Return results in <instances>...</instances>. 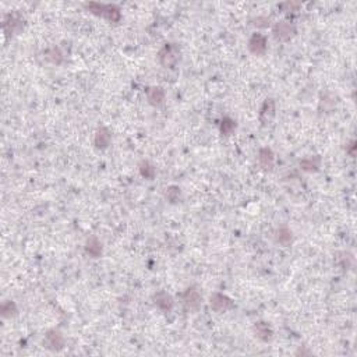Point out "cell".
<instances>
[{
    "label": "cell",
    "instance_id": "1",
    "mask_svg": "<svg viewBox=\"0 0 357 357\" xmlns=\"http://www.w3.org/2000/svg\"><path fill=\"white\" fill-rule=\"evenodd\" d=\"M91 13H94L95 16H99V17H104L112 23H117L120 21L122 18V13H120V9L116 6V4H104V3H95V1H91V3H87L85 4Z\"/></svg>",
    "mask_w": 357,
    "mask_h": 357
},
{
    "label": "cell",
    "instance_id": "2",
    "mask_svg": "<svg viewBox=\"0 0 357 357\" xmlns=\"http://www.w3.org/2000/svg\"><path fill=\"white\" fill-rule=\"evenodd\" d=\"M158 59L165 69H173L180 59V51L174 44H166L158 53Z\"/></svg>",
    "mask_w": 357,
    "mask_h": 357
},
{
    "label": "cell",
    "instance_id": "3",
    "mask_svg": "<svg viewBox=\"0 0 357 357\" xmlns=\"http://www.w3.org/2000/svg\"><path fill=\"white\" fill-rule=\"evenodd\" d=\"M182 300H183L184 307L192 313H197L201 308V304H202V296H201L200 290L195 286L186 289L184 293L182 295Z\"/></svg>",
    "mask_w": 357,
    "mask_h": 357
},
{
    "label": "cell",
    "instance_id": "4",
    "mask_svg": "<svg viewBox=\"0 0 357 357\" xmlns=\"http://www.w3.org/2000/svg\"><path fill=\"white\" fill-rule=\"evenodd\" d=\"M272 34H274V36H275L278 41L286 42V41H289L293 35L296 34V27L293 26L290 21L282 20V21H278V23L274 26V28H272Z\"/></svg>",
    "mask_w": 357,
    "mask_h": 357
},
{
    "label": "cell",
    "instance_id": "5",
    "mask_svg": "<svg viewBox=\"0 0 357 357\" xmlns=\"http://www.w3.org/2000/svg\"><path fill=\"white\" fill-rule=\"evenodd\" d=\"M209 305L215 313H226L232 307H233V302L230 297H227L223 293L215 292L209 297Z\"/></svg>",
    "mask_w": 357,
    "mask_h": 357
},
{
    "label": "cell",
    "instance_id": "6",
    "mask_svg": "<svg viewBox=\"0 0 357 357\" xmlns=\"http://www.w3.org/2000/svg\"><path fill=\"white\" fill-rule=\"evenodd\" d=\"M23 27H24V20L16 13L7 14L4 21H3V28H4V32L7 35L18 34L23 29Z\"/></svg>",
    "mask_w": 357,
    "mask_h": 357
},
{
    "label": "cell",
    "instance_id": "7",
    "mask_svg": "<svg viewBox=\"0 0 357 357\" xmlns=\"http://www.w3.org/2000/svg\"><path fill=\"white\" fill-rule=\"evenodd\" d=\"M267 36L262 34H254L250 41H248V51L255 55V56H261L267 51Z\"/></svg>",
    "mask_w": 357,
    "mask_h": 357
},
{
    "label": "cell",
    "instance_id": "8",
    "mask_svg": "<svg viewBox=\"0 0 357 357\" xmlns=\"http://www.w3.org/2000/svg\"><path fill=\"white\" fill-rule=\"evenodd\" d=\"M45 342L51 350H61L64 348V336L57 330H49L45 335Z\"/></svg>",
    "mask_w": 357,
    "mask_h": 357
},
{
    "label": "cell",
    "instance_id": "9",
    "mask_svg": "<svg viewBox=\"0 0 357 357\" xmlns=\"http://www.w3.org/2000/svg\"><path fill=\"white\" fill-rule=\"evenodd\" d=\"M154 303L157 305L159 310H162L164 313H169L172 311L174 305V300L173 297L170 296L169 293H166L164 290L158 292L154 295Z\"/></svg>",
    "mask_w": 357,
    "mask_h": 357
},
{
    "label": "cell",
    "instance_id": "10",
    "mask_svg": "<svg viewBox=\"0 0 357 357\" xmlns=\"http://www.w3.org/2000/svg\"><path fill=\"white\" fill-rule=\"evenodd\" d=\"M258 164L264 170H272L274 165H275V155L272 152V149L268 147H264L260 149L258 152Z\"/></svg>",
    "mask_w": 357,
    "mask_h": 357
},
{
    "label": "cell",
    "instance_id": "11",
    "mask_svg": "<svg viewBox=\"0 0 357 357\" xmlns=\"http://www.w3.org/2000/svg\"><path fill=\"white\" fill-rule=\"evenodd\" d=\"M110 141H112V134H110V131L108 130L106 127H104V126H101V127L96 130L95 137H94V144H95V147L99 149H106L109 147Z\"/></svg>",
    "mask_w": 357,
    "mask_h": 357
},
{
    "label": "cell",
    "instance_id": "12",
    "mask_svg": "<svg viewBox=\"0 0 357 357\" xmlns=\"http://www.w3.org/2000/svg\"><path fill=\"white\" fill-rule=\"evenodd\" d=\"M275 110H276V108H275V101H274L272 98L265 99V102L262 104L261 109H260V120H261L264 124H267V123L270 122L271 119L275 116Z\"/></svg>",
    "mask_w": 357,
    "mask_h": 357
},
{
    "label": "cell",
    "instance_id": "13",
    "mask_svg": "<svg viewBox=\"0 0 357 357\" xmlns=\"http://www.w3.org/2000/svg\"><path fill=\"white\" fill-rule=\"evenodd\" d=\"M85 253L92 258H99L102 255V244L98 240L96 236L88 237L87 243H85Z\"/></svg>",
    "mask_w": 357,
    "mask_h": 357
},
{
    "label": "cell",
    "instance_id": "14",
    "mask_svg": "<svg viewBox=\"0 0 357 357\" xmlns=\"http://www.w3.org/2000/svg\"><path fill=\"white\" fill-rule=\"evenodd\" d=\"M254 332H255L257 338L264 340V342H268V340H271L274 338V331H272V328H271L268 324L262 323V321L255 324Z\"/></svg>",
    "mask_w": 357,
    "mask_h": 357
},
{
    "label": "cell",
    "instance_id": "15",
    "mask_svg": "<svg viewBox=\"0 0 357 357\" xmlns=\"http://www.w3.org/2000/svg\"><path fill=\"white\" fill-rule=\"evenodd\" d=\"M147 98H148L149 104L154 105V106H159L165 101V91L161 87L149 88L147 91Z\"/></svg>",
    "mask_w": 357,
    "mask_h": 357
},
{
    "label": "cell",
    "instance_id": "16",
    "mask_svg": "<svg viewBox=\"0 0 357 357\" xmlns=\"http://www.w3.org/2000/svg\"><path fill=\"white\" fill-rule=\"evenodd\" d=\"M320 166H321V158L320 157H310L300 161V167L308 173L317 172L320 169Z\"/></svg>",
    "mask_w": 357,
    "mask_h": 357
},
{
    "label": "cell",
    "instance_id": "17",
    "mask_svg": "<svg viewBox=\"0 0 357 357\" xmlns=\"http://www.w3.org/2000/svg\"><path fill=\"white\" fill-rule=\"evenodd\" d=\"M275 239H276V242L280 246H289V244L293 242V233H292V230L289 227L282 226L276 230Z\"/></svg>",
    "mask_w": 357,
    "mask_h": 357
},
{
    "label": "cell",
    "instance_id": "18",
    "mask_svg": "<svg viewBox=\"0 0 357 357\" xmlns=\"http://www.w3.org/2000/svg\"><path fill=\"white\" fill-rule=\"evenodd\" d=\"M139 173L142 177H145V179H149V180H152L154 177H155V173H157V169H155V166L152 165L149 161H141L139 162Z\"/></svg>",
    "mask_w": 357,
    "mask_h": 357
},
{
    "label": "cell",
    "instance_id": "19",
    "mask_svg": "<svg viewBox=\"0 0 357 357\" xmlns=\"http://www.w3.org/2000/svg\"><path fill=\"white\" fill-rule=\"evenodd\" d=\"M0 313L3 318H11L17 314V305L13 300H6L0 307Z\"/></svg>",
    "mask_w": 357,
    "mask_h": 357
},
{
    "label": "cell",
    "instance_id": "20",
    "mask_svg": "<svg viewBox=\"0 0 357 357\" xmlns=\"http://www.w3.org/2000/svg\"><path fill=\"white\" fill-rule=\"evenodd\" d=\"M219 130H220V134H223V136H230L236 130V122L230 117H223L219 124Z\"/></svg>",
    "mask_w": 357,
    "mask_h": 357
},
{
    "label": "cell",
    "instance_id": "21",
    "mask_svg": "<svg viewBox=\"0 0 357 357\" xmlns=\"http://www.w3.org/2000/svg\"><path fill=\"white\" fill-rule=\"evenodd\" d=\"M45 55H46V59L53 64H61V61H63V53L57 46H53L51 49H48Z\"/></svg>",
    "mask_w": 357,
    "mask_h": 357
},
{
    "label": "cell",
    "instance_id": "22",
    "mask_svg": "<svg viewBox=\"0 0 357 357\" xmlns=\"http://www.w3.org/2000/svg\"><path fill=\"white\" fill-rule=\"evenodd\" d=\"M180 197V189L177 186H169L166 189V198L170 202H176Z\"/></svg>",
    "mask_w": 357,
    "mask_h": 357
},
{
    "label": "cell",
    "instance_id": "23",
    "mask_svg": "<svg viewBox=\"0 0 357 357\" xmlns=\"http://www.w3.org/2000/svg\"><path fill=\"white\" fill-rule=\"evenodd\" d=\"M270 23L271 20L268 17H265V16L254 18V26L258 27V28H267V27H270Z\"/></svg>",
    "mask_w": 357,
    "mask_h": 357
},
{
    "label": "cell",
    "instance_id": "24",
    "mask_svg": "<svg viewBox=\"0 0 357 357\" xmlns=\"http://www.w3.org/2000/svg\"><path fill=\"white\" fill-rule=\"evenodd\" d=\"M349 145H350V147H348V149H346V151H348L349 154H350V155L353 157V155H355V148H356V142H355V141H352V142H350Z\"/></svg>",
    "mask_w": 357,
    "mask_h": 357
}]
</instances>
